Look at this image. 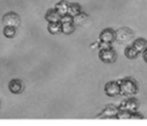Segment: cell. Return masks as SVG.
I'll use <instances>...</instances> for the list:
<instances>
[{
    "mask_svg": "<svg viewBox=\"0 0 147 126\" xmlns=\"http://www.w3.org/2000/svg\"><path fill=\"white\" fill-rule=\"evenodd\" d=\"M132 112L127 111V110H119L117 114V119H131Z\"/></svg>",
    "mask_w": 147,
    "mask_h": 126,
    "instance_id": "cell-19",
    "label": "cell"
},
{
    "mask_svg": "<svg viewBox=\"0 0 147 126\" xmlns=\"http://www.w3.org/2000/svg\"><path fill=\"white\" fill-rule=\"evenodd\" d=\"M119 107L118 106H115V105H107L104 109L102 110L100 114L96 116V118L98 119H106V118H117V114L119 112Z\"/></svg>",
    "mask_w": 147,
    "mask_h": 126,
    "instance_id": "cell-5",
    "label": "cell"
},
{
    "mask_svg": "<svg viewBox=\"0 0 147 126\" xmlns=\"http://www.w3.org/2000/svg\"><path fill=\"white\" fill-rule=\"evenodd\" d=\"M17 33V27L14 26H4L3 28V35L6 39H13Z\"/></svg>",
    "mask_w": 147,
    "mask_h": 126,
    "instance_id": "cell-16",
    "label": "cell"
},
{
    "mask_svg": "<svg viewBox=\"0 0 147 126\" xmlns=\"http://www.w3.org/2000/svg\"><path fill=\"white\" fill-rule=\"evenodd\" d=\"M61 23H67V22H73V16H71L69 14H65L63 16H61Z\"/></svg>",
    "mask_w": 147,
    "mask_h": 126,
    "instance_id": "cell-21",
    "label": "cell"
},
{
    "mask_svg": "<svg viewBox=\"0 0 147 126\" xmlns=\"http://www.w3.org/2000/svg\"><path fill=\"white\" fill-rule=\"evenodd\" d=\"M143 115L140 114L138 111L136 112H132V116H131V119H143Z\"/></svg>",
    "mask_w": 147,
    "mask_h": 126,
    "instance_id": "cell-22",
    "label": "cell"
},
{
    "mask_svg": "<svg viewBox=\"0 0 147 126\" xmlns=\"http://www.w3.org/2000/svg\"><path fill=\"white\" fill-rule=\"evenodd\" d=\"M139 106H140V104H139L138 100L131 97L124 100V101H122V103L118 107L120 110H127V111H130V112H136L138 111Z\"/></svg>",
    "mask_w": 147,
    "mask_h": 126,
    "instance_id": "cell-7",
    "label": "cell"
},
{
    "mask_svg": "<svg viewBox=\"0 0 147 126\" xmlns=\"http://www.w3.org/2000/svg\"><path fill=\"white\" fill-rule=\"evenodd\" d=\"M69 2H67V0H61L59 2H57L55 6V9L59 13L61 16L67 14V11H69Z\"/></svg>",
    "mask_w": 147,
    "mask_h": 126,
    "instance_id": "cell-11",
    "label": "cell"
},
{
    "mask_svg": "<svg viewBox=\"0 0 147 126\" xmlns=\"http://www.w3.org/2000/svg\"><path fill=\"white\" fill-rule=\"evenodd\" d=\"M61 24H63V33L65 35H71L76 29V25L74 22H67L61 23Z\"/></svg>",
    "mask_w": 147,
    "mask_h": 126,
    "instance_id": "cell-18",
    "label": "cell"
},
{
    "mask_svg": "<svg viewBox=\"0 0 147 126\" xmlns=\"http://www.w3.org/2000/svg\"><path fill=\"white\" fill-rule=\"evenodd\" d=\"M80 12H82L81 10V5L79 3H69V11H67V14H69L71 16H76Z\"/></svg>",
    "mask_w": 147,
    "mask_h": 126,
    "instance_id": "cell-17",
    "label": "cell"
},
{
    "mask_svg": "<svg viewBox=\"0 0 147 126\" xmlns=\"http://www.w3.org/2000/svg\"><path fill=\"white\" fill-rule=\"evenodd\" d=\"M45 18L49 23V22H59V21H61V16L59 15V13L57 12L55 8H51L47 11Z\"/></svg>",
    "mask_w": 147,
    "mask_h": 126,
    "instance_id": "cell-10",
    "label": "cell"
},
{
    "mask_svg": "<svg viewBox=\"0 0 147 126\" xmlns=\"http://www.w3.org/2000/svg\"><path fill=\"white\" fill-rule=\"evenodd\" d=\"M8 90L12 94H20L24 90V84L21 80L13 79L8 83Z\"/></svg>",
    "mask_w": 147,
    "mask_h": 126,
    "instance_id": "cell-9",
    "label": "cell"
},
{
    "mask_svg": "<svg viewBox=\"0 0 147 126\" xmlns=\"http://www.w3.org/2000/svg\"><path fill=\"white\" fill-rule=\"evenodd\" d=\"M134 37V33L128 27H121L116 30V41L120 43H128Z\"/></svg>",
    "mask_w": 147,
    "mask_h": 126,
    "instance_id": "cell-2",
    "label": "cell"
},
{
    "mask_svg": "<svg viewBox=\"0 0 147 126\" xmlns=\"http://www.w3.org/2000/svg\"><path fill=\"white\" fill-rule=\"evenodd\" d=\"M89 15L85 12H80L78 15L73 17V22L75 23V25H84L85 23L88 21Z\"/></svg>",
    "mask_w": 147,
    "mask_h": 126,
    "instance_id": "cell-14",
    "label": "cell"
},
{
    "mask_svg": "<svg viewBox=\"0 0 147 126\" xmlns=\"http://www.w3.org/2000/svg\"><path fill=\"white\" fill-rule=\"evenodd\" d=\"M142 57H143V60H144V62H145V63H147V49H145L144 51H143V55H142Z\"/></svg>",
    "mask_w": 147,
    "mask_h": 126,
    "instance_id": "cell-23",
    "label": "cell"
},
{
    "mask_svg": "<svg viewBox=\"0 0 147 126\" xmlns=\"http://www.w3.org/2000/svg\"><path fill=\"white\" fill-rule=\"evenodd\" d=\"M99 39L101 41H105V43H112L114 41H116V30L113 28H105L101 31L100 35H99Z\"/></svg>",
    "mask_w": 147,
    "mask_h": 126,
    "instance_id": "cell-8",
    "label": "cell"
},
{
    "mask_svg": "<svg viewBox=\"0 0 147 126\" xmlns=\"http://www.w3.org/2000/svg\"><path fill=\"white\" fill-rule=\"evenodd\" d=\"M133 47L136 49V51H138L139 54L140 53H143L145 49H147V41L143 37H139V39H135L133 41Z\"/></svg>",
    "mask_w": 147,
    "mask_h": 126,
    "instance_id": "cell-13",
    "label": "cell"
},
{
    "mask_svg": "<svg viewBox=\"0 0 147 126\" xmlns=\"http://www.w3.org/2000/svg\"><path fill=\"white\" fill-rule=\"evenodd\" d=\"M119 84H120L121 88V95L134 96L139 91L138 84L133 78L127 77L122 80H119Z\"/></svg>",
    "mask_w": 147,
    "mask_h": 126,
    "instance_id": "cell-1",
    "label": "cell"
},
{
    "mask_svg": "<svg viewBox=\"0 0 147 126\" xmlns=\"http://www.w3.org/2000/svg\"><path fill=\"white\" fill-rule=\"evenodd\" d=\"M2 23L4 26H14L18 27L20 25V17L17 13L13 11L5 13L2 17Z\"/></svg>",
    "mask_w": 147,
    "mask_h": 126,
    "instance_id": "cell-3",
    "label": "cell"
},
{
    "mask_svg": "<svg viewBox=\"0 0 147 126\" xmlns=\"http://www.w3.org/2000/svg\"><path fill=\"white\" fill-rule=\"evenodd\" d=\"M47 30L51 35H59V33H63V24L61 21L59 22H49L47 24Z\"/></svg>",
    "mask_w": 147,
    "mask_h": 126,
    "instance_id": "cell-12",
    "label": "cell"
},
{
    "mask_svg": "<svg viewBox=\"0 0 147 126\" xmlns=\"http://www.w3.org/2000/svg\"><path fill=\"white\" fill-rule=\"evenodd\" d=\"M104 92L108 97H116L121 95V88L119 81H110L105 85Z\"/></svg>",
    "mask_w": 147,
    "mask_h": 126,
    "instance_id": "cell-4",
    "label": "cell"
},
{
    "mask_svg": "<svg viewBox=\"0 0 147 126\" xmlns=\"http://www.w3.org/2000/svg\"><path fill=\"white\" fill-rule=\"evenodd\" d=\"M99 58L103 63L112 64L117 60V53L113 47L107 49H102L99 51Z\"/></svg>",
    "mask_w": 147,
    "mask_h": 126,
    "instance_id": "cell-6",
    "label": "cell"
},
{
    "mask_svg": "<svg viewBox=\"0 0 147 126\" xmlns=\"http://www.w3.org/2000/svg\"><path fill=\"white\" fill-rule=\"evenodd\" d=\"M124 54H125V56H126V58H128V59H130V60L136 59L139 55V53L136 51V49H135L133 45H128V47L125 49Z\"/></svg>",
    "mask_w": 147,
    "mask_h": 126,
    "instance_id": "cell-15",
    "label": "cell"
},
{
    "mask_svg": "<svg viewBox=\"0 0 147 126\" xmlns=\"http://www.w3.org/2000/svg\"><path fill=\"white\" fill-rule=\"evenodd\" d=\"M97 47H98L99 51H102V49H110L112 47V43H105V41H99L97 43Z\"/></svg>",
    "mask_w": 147,
    "mask_h": 126,
    "instance_id": "cell-20",
    "label": "cell"
}]
</instances>
